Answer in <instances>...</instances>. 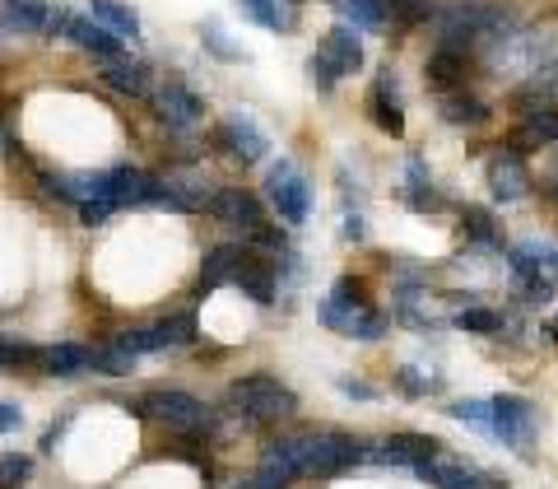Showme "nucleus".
<instances>
[{
	"instance_id": "19",
	"label": "nucleus",
	"mask_w": 558,
	"mask_h": 489,
	"mask_svg": "<svg viewBox=\"0 0 558 489\" xmlns=\"http://www.w3.org/2000/svg\"><path fill=\"white\" fill-rule=\"evenodd\" d=\"M539 145H558V108L526 112L517 121V131L508 135V150H517V154H531Z\"/></svg>"
},
{
	"instance_id": "8",
	"label": "nucleus",
	"mask_w": 558,
	"mask_h": 489,
	"mask_svg": "<svg viewBox=\"0 0 558 489\" xmlns=\"http://www.w3.org/2000/svg\"><path fill=\"white\" fill-rule=\"evenodd\" d=\"M196 341V318L182 312V318H168V322H154V326H135V331H121L112 341L121 355H154V349H168V345H186Z\"/></svg>"
},
{
	"instance_id": "29",
	"label": "nucleus",
	"mask_w": 558,
	"mask_h": 489,
	"mask_svg": "<svg viewBox=\"0 0 558 489\" xmlns=\"http://www.w3.org/2000/svg\"><path fill=\"white\" fill-rule=\"evenodd\" d=\"M242 10H247L260 28H275V33L293 28V20H299V10L284 5V0H242Z\"/></svg>"
},
{
	"instance_id": "22",
	"label": "nucleus",
	"mask_w": 558,
	"mask_h": 489,
	"mask_svg": "<svg viewBox=\"0 0 558 489\" xmlns=\"http://www.w3.org/2000/svg\"><path fill=\"white\" fill-rule=\"evenodd\" d=\"M65 38L75 43L80 51H89V57H98V61H117V57H121V38H112V33L102 28V24H94V20H70Z\"/></svg>"
},
{
	"instance_id": "40",
	"label": "nucleus",
	"mask_w": 558,
	"mask_h": 489,
	"mask_svg": "<svg viewBox=\"0 0 558 489\" xmlns=\"http://www.w3.org/2000/svg\"><path fill=\"white\" fill-rule=\"evenodd\" d=\"M307 80H312V84H317V90H322V94H330V90H336V80H340V75H336V65H330V61L322 57V51H317V57H312V61H307Z\"/></svg>"
},
{
	"instance_id": "1",
	"label": "nucleus",
	"mask_w": 558,
	"mask_h": 489,
	"mask_svg": "<svg viewBox=\"0 0 558 489\" xmlns=\"http://www.w3.org/2000/svg\"><path fill=\"white\" fill-rule=\"evenodd\" d=\"M359 439H349L340 429H307V433H284L266 448L256 470V489H289L299 476H340L344 466L363 462Z\"/></svg>"
},
{
	"instance_id": "37",
	"label": "nucleus",
	"mask_w": 558,
	"mask_h": 489,
	"mask_svg": "<svg viewBox=\"0 0 558 489\" xmlns=\"http://www.w3.org/2000/svg\"><path fill=\"white\" fill-rule=\"evenodd\" d=\"M33 476V457H20V452H0V489H20Z\"/></svg>"
},
{
	"instance_id": "20",
	"label": "nucleus",
	"mask_w": 558,
	"mask_h": 489,
	"mask_svg": "<svg viewBox=\"0 0 558 489\" xmlns=\"http://www.w3.org/2000/svg\"><path fill=\"white\" fill-rule=\"evenodd\" d=\"M322 57L336 65V75H354V70L363 65V43H359V33L349 28V24H336V28L326 33Z\"/></svg>"
},
{
	"instance_id": "7",
	"label": "nucleus",
	"mask_w": 558,
	"mask_h": 489,
	"mask_svg": "<svg viewBox=\"0 0 558 489\" xmlns=\"http://www.w3.org/2000/svg\"><path fill=\"white\" fill-rule=\"evenodd\" d=\"M205 210L219 224H233V229H242V238H247V242H256L260 234L270 229L266 215H260V201L252 196V191H242V187H215V196H209Z\"/></svg>"
},
{
	"instance_id": "12",
	"label": "nucleus",
	"mask_w": 558,
	"mask_h": 489,
	"mask_svg": "<svg viewBox=\"0 0 558 489\" xmlns=\"http://www.w3.org/2000/svg\"><path fill=\"white\" fill-rule=\"evenodd\" d=\"M215 145L229 150L233 159H242V164H260L266 159V150H270V140L260 135V127L247 112H229L223 117V127L215 131Z\"/></svg>"
},
{
	"instance_id": "23",
	"label": "nucleus",
	"mask_w": 558,
	"mask_h": 489,
	"mask_svg": "<svg viewBox=\"0 0 558 489\" xmlns=\"http://www.w3.org/2000/svg\"><path fill=\"white\" fill-rule=\"evenodd\" d=\"M424 75H428V84L438 94H447V90H465V75H470V57H461V51H447V47H438L428 57V65H424Z\"/></svg>"
},
{
	"instance_id": "48",
	"label": "nucleus",
	"mask_w": 558,
	"mask_h": 489,
	"mask_svg": "<svg viewBox=\"0 0 558 489\" xmlns=\"http://www.w3.org/2000/svg\"><path fill=\"white\" fill-rule=\"evenodd\" d=\"M284 5H293V10H299V5H303V0H284Z\"/></svg>"
},
{
	"instance_id": "25",
	"label": "nucleus",
	"mask_w": 558,
	"mask_h": 489,
	"mask_svg": "<svg viewBox=\"0 0 558 489\" xmlns=\"http://www.w3.org/2000/svg\"><path fill=\"white\" fill-rule=\"evenodd\" d=\"M89 20L94 24H102L112 33V38H121V43H135L140 38V20H135V10L131 5H121V0H89Z\"/></svg>"
},
{
	"instance_id": "17",
	"label": "nucleus",
	"mask_w": 558,
	"mask_h": 489,
	"mask_svg": "<svg viewBox=\"0 0 558 489\" xmlns=\"http://www.w3.org/2000/svg\"><path fill=\"white\" fill-rule=\"evenodd\" d=\"M368 112H373V121L387 135H405V112H400V90H396V70L387 65L377 75V84H373V94H368Z\"/></svg>"
},
{
	"instance_id": "15",
	"label": "nucleus",
	"mask_w": 558,
	"mask_h": 489,
	"mask_svg": "<svg viewBox=\"0 0 558 489\" xmlns=\"http://www.w3.org/2000/svg\"><path fill=\"white\" fill-rule=\"evenodd\" d=\"M508 103H512V112H545V108H558V57L549 61V65H539L535 75H526L521 84H512V94H508Z\"/></svg>"
},
{
	"instance_id": "33",
	"label": "nucleus",
	"mask_w": 558,
	"mask_h": 489,
	"mask_svg": "<svg viewBox=\"0 0 558 489\" xmlns=\"http://www.w3.org/2000/svg\"><path fill=\"white\" fill-rule=\"evenodd\" d=\"M340 14H344V24L349 28H377L381 20H387V10H381V0H330Z\"/></svg>"
},
{
	"instance_id": "11",
	"label": "nucleus",
	"mask_w": 558,
	"mask_h": 489,
	"mask_svg": "<svg viewBox=\"0 0 558 489\" xmlns=\"http://www.w3.org/2000/svg\"><path fill=\"white\" fill-rule=\"evenodd\" d=\"M322 322L330 331H344L354 341H377L387 331V318L373 308V303H340V299H326L322 303Z\"/></svg>"
},
{
	"instance_id": "39",
	"label": "nucleus",
	"mask_w": 558,
	"mask_h": 489,
	"mask_svg": "<svg viewBox=\"0 0 558 489\" xmlns=\"http://www.w3.org/2000/svg\"><path fill=\"white\" fill-rule=\"evenodd\" d=\"M131 355H121L117 345H102V349H94V363L89 369H98V373H112V378H121V373H131Z\"/></svg>"
},
{
	"instance_id": "27",
	"label": "nucleus",
	"mask_w": 558,
	"mask_h": 489,
	"mask_svg": "<svg viewBox=\"0 0 558 489\" xmlns=\"http://www.w3.org/2000/svg\"><path fill=\"white\" fill-rule=\"evenodd\" d=\"M94 363V349H84V345H51V349H43V369L51 373V378H75V373H84Z\"/></svg>"
},
{
	"instance_id": "38",
	"label": "nucleus",
	"mask_w": 558,
	"mask_h": 489,
	"mask_svg": "<svg viewBox=\"0 0 558 489\" xmlns=\"http://www.w3.org/2000/svg\"><path fill=\"white\" fill-rule=\"evenodd\" d=\"M381 10H387L391 20H400V24H418V20H428L433 14V0H381Z\"/></svg>"
},
{
	"instance_id": "49",
	"label": "nucleus",
	"mask_w": 558,
	"mask_h": 489,
	"mask_svg": "<svg viewBox=\"0 0 558 489\" xmlns=\"http://www.w3.org/2000/svg\"><path fill=\"white\" fill-rule=\"evenodd\" d=\"M554 331H558V326H554Z\"/></svg>"
},
{
	"instance_id": "2",
	"label": "nucleus",
	"mask_w": 558,
	"mask_h": 489,
	"mask_svg": "<svg viewBox=\"0 0 558 489\" xmlns=\"http://www.w3.org/2000/svg\"><path fill=\"white\" fill-rule=\"evenodd\" d=\"M521 28V14L508 10L502 0H451V5L438 14V33L447 51H461V57H470V51H484L502 43L508 33Z\"/></svg>"
},
{
	"instance_id": "18",
	"label": "nucleus",
	"mask_w": 558,
	"mask_h": 489,
	"mask_svg": "<svg viewBox=\"0 0 558 489\" xmlns=\"http://www.w3.org/2000/svg\"><path fill=\"white\" fill-rule=\"evenodd\" d=\"M233 285L247 294L256 303H275V266L256 252H238V266H233Z\"/></svg>"
},
{
	"instance_id": "46",
	"label": "nucleus",
	"mask_w": 558,
	"mask_h": 489,
	"mask_svg": "<svg viewBox=\"0 0 558 489\" xmlns=\"http://www.w3.org/2000/svg\"><path fill=\"white\" fill-rule=\"evenodd\" d=\"M363 234H368V229H363V215H354V210H349V215H344V238H349V242H363Z\"/></svg>"
},
{
	"instance_id": "21",
	"label": "nucleus",
	"mask_w": 558,
	"mask_h": 489,
	"mask_svg": "<svg viewBox=\"0 0 558 489\" xmlns=\"http://www.w3.org/2000/svg\"><path fill=\"white\" fill-rule=\"evenodd\" d=\"M51 5L47 0H0V28L10 33H47Z\"/></svg>"
},
{
	"instance_id": "36",
	"label": "nucleus",
	"mask_w": 558,
	"mask_h": 489,
	"mask_svg": "<svg viewBox=\"0 0 558 489\" xmlns=\"http://www.w3.org/2000/svg\"><path fill=\"white\" fill-rule=\"evenodd\" d=\"M465 234L475 238V242H484V248H498L494 215H488V210H480V205H465Z\"/></svg>"
},
{
	"instance_id": "42",
	"label": "nucleus",
	"mask_w": 558,
	"mask_h": 489,
	"mask_svg": "<svg viewBox=\"0 0 558 489\" xmlns=\"http://www.w3.org/2000/svg\"><path fill=\"white\" fill-rule=\"evenodd\" d=\"M205 47L215 51L219 61H242V51H238V47H229V43H223V33H219L215 24H205Z\"/></svg>"
},
{
	"instance_id": "3",
	"label": "nucleus",
	"mask_w": 558,
	"mask_h": 489,
	"mask_svg": "<svg viewBox=\"0 0 558 489\" xmlns=\"http://www.w3.org/2000/svg\"><path fill=\"white\" fill-rule=\"evenodd\" d=\"M549 61H554V38H549V33H539V28H526V24L484 51V65L494 70L498 80L502 75H508V80H526V75H535L539 65H549Z\"/></svg>"
},
{
	"instance_id": "32",
	"label": "nucleus",
	"mask_w": 558,
	"mask_h": 489,
	"mask_svg": "<svg viewBox=\"0 0 558 489\" xmlns=\"http://www.w3.org/2000/svg\"><path fill=\"white\" fill-rule=\"evenodd\" d=\"M0 369H43V349L20 336H0Z\"/></svg>"
},
{
	"instance_id": "26",
	"label": "nucleus",
	"mask_w": 558,
	"mask_h": 489,
	"mask_svg": "<svg viewBox=\"0 0 558 489\" xmlns=\"http://www.w3.org/2000/svg\"><path fill=\"white\" fill-rule=\"evenodd\" d=\"M438 112H442L447 127H480V121L488 117L484 98H475L470 90H447V94H438Z\"/></svg>"
},
{
	"instance_id": "9",
	"label": "nucleus",
	"mask_w": 558,
	"mask_h": 489,
	"mask_svg": "<svg viewBox=\"0 0 558 489\" xmlns=\"http://www.w3.org/2000/svg\"><path fill=\"white\" fill-rule=\"evenodd\" d=\"M149 98H154V112H159V121L168 131H191V127H201V117H205V103L172 75L154 84Z\"/></svg>"
},
{
	"instance_id": "10",
	"label": "nucleus",
	"mask_w": 558,
	"mask_h": 489,
	"mask_svg": "<svg viewBox=\"0 0 558 489\" xmlns=\"http://www.w3.org/2000/svg\"><path fill=\"white\" fill-rule=\"evenodd\" d=\"M414 476L428 480V485H438V489H502L498 476H488V470L470 466L461 457H433L424 466H414Z\"/></svg>"
},
{
	"instance_id": "44",
	"label": "nucleus",
	"mask_w": 558,
	"mask_h": 489,
	"mask_svg": "<svg viewBox=\"0 0 558 489\" xmlns=\"http://www.w3.org/2000/svg\"><path fill=\"white\" fill-rule=\"evenodd\" d=\"M108 215H112V205H102V201H84V205H80V219L89 224V229H98V224L108 219Z\"/></svg>"
},
{
	"instance_id": "35",
	"label": "nucleus",
	"mask_w": 558,
	"mask_h": 489,
	"mask_svg": "<svg viewBox=\"0 0 558 489\" xmlns=\"http://www.w3.org/2000/svg\"><path fill=\"white\" fill-rule=\"evenodd\" d=\"M457 326L461 331H480V336H494V331H502V312H494V308H461Z\"/></svg>"
},
{
	"instance_id": "13",
	"label": "nucleus",
	"mask_w": 558,
	"mask_h": 489,
	"mask_svg": "<svg viewBox=\"0 0 558 489\" xmlns=\"http://www.w3.org/2000/svg\"><path fill=\"white\" fill-rule=\"evenodd\" d=\"M363 457H373V462H387V466H424L433 457H442V443L433 439V433H391L387 443H377L368 448Z\"/></svg>"
},
{
	"instance_id": "47",
	"label": "nucleus",
	"mask_w": 558,
	"mask_h": 489,
	"mask_svg": "<svg viewBox=\"0 0 558 489\" xmlns=\"http://www.w3.org/2000/svg\"><path fill=\"white\" fill-rule=\"evenodd\" d=\"M549 196L558 201V159H554V168H549Z\"/></svg>"
},
{
	"instance_id": "41",
	"label": "nucleus",
	"mask_w": 558,
	"mask_h": 489,
	"mask_svg": "<svg viewBox=\"0 0 558 489\" xmlns=\"http://www.w3.org/2000/svg\"><path fill=\"white\" fill-rule=\"evenodd\" d=\"M396 382H400V392H405V396H428L433 387H438V382L424 378L418 369H400V373H396Z\"/></svg>"
},
{
	"instance_id": "24",
	"label": "nucleus",
	"mask_w": 558,
	"mask_h": 489,
	"mask_svg": "<svg viewBox=\"0 0 558 489\" xmlns=\"http://www.w3.org/2000/svg\"><path fill=\"white\" fill-rule=\"evenodd\" d=\"M102 84H108V90H117V94L140 98V94H149V65H145V61H131L126 51H121L117 61L102 65Z\"/></svg>"
},
{
	"instance_id": "31",
	"label": "nucleus",
	"mask_w": 558,
	"mask_h": 489,
	"mask_svg": "<svg viewBox=\"0 0 558 489\" xmlns=\"http://www.w3.org/2000/svg\"><path fill=\"white\" fill-rule=\"evenodd\" d=\"M512 289H517V299L531 308H545L554 299V279L545 271H512Z\"/></svg>"
},
{
	"instance_id": "45",
	"label": "nucleus",
	"mask_w": 558,
	"mask_h": 489,
	"mask_svg": "<svg viewBox=\"0 0 558 489\" xmlns=\"http://www.w3.org/2000/svg\"><path fill=\"white\" fill-rule=\"evenodd\" d=\"M340 392H344V396H359V401H373V396H377L368 382H359V378H340Z\"/></svg>"
},
{
	"instance_id": "5",
	"label": "nucleus",
	"mask_w": 558,
	"mask_h": 489,
	"mask_svg": "<svg viewBox=\"0 0 558 489\" xmlns=\"http://www.w3.org/2000/svg\"><path fill=\"white\" fill-rule=\"evenodd\" d=\"M266 196H270V205L279 210V219H284L289 229H299V224L307 219V210H312V187H307L303 168L293 159H279L266 172Z\"/></svg>"
},
{
	"instance_id": "30",
	"label": "nucleus",
	"mask_w": 558,
	"mask_h": 489,
	"mask_svg": "<svg viewBox=\"0 0 558 489\" xmlns=\"http://www.w3.org/2000/svg\"><path fill=\"white\" fill-rule=\"evenodd\" d=\"M405 201H410V210H438L442 205L438 191H433V178L424 172V164H418V159L405 164Z\"/></svg>"
},
{
	"instance_id": "14",
	"label": "nucleus",
	"mask_w": 558,
	"mask_h": 489,
	"mask_svg": "<svg viewBox=\"0 0 558 489\" xmlns=\"http://www.w3.org/2000/svg\"><path fill=\"white\" fill-rule=\"evenodd\" d=\"M531 168L521 159L517 150H498L494 159H488V191H494V201H526L531 196Z\"/></svg>"
},
{
	"instance_id": "43",
	"label": "nucleus",
	"mask_w": 558,
	"mask_h": 489,
	"mask_svg": "<svg viewBox=\"0 0 558 489\" xmlns=\"http://www.w3.org/2000/svg\"><path fill=\"white\" fill-rule=\"evenodd\" d=\"M20 429H24V410L0 401V433H20Z\"/></svg>"
},
{
	"instance_id": "16",
	"label": "nucleus",
	"mask_w": 558,
	"mask_h": 489,
	"mask_svg": "<svg viewBox=\"0 0 558 489\" xmlns=\"http://www.w3.org/2000/svg\"><path fill=\"white\" fill-rule=\"evenodd\" d=\"M494 439H502L508 448H526L531 443V429H535V410L531 401L521 396H494Z\"/></svg>"
},
{
	"instance_id": "28",
	"label": "nucleus",
	"mask_w": 558,
	"mask_h": 489,
	"mask_svg": "<svg viewBox=\"0 0 558 489\" xmlns=\"http://www.w3.org/2000/svg\"><path fill=\"white\" fill-rule=\"evenodd\" d=\"M238 252H242V248H233V242H219V248H209V252H205L201 294L219 289V285H229V279H233V266H238Z\"/></svg>"
},
{
	"instance_id": "6",
	"label": "nucleus",
	"mask_w": 558,
	"mask_h": 489,
	"mask_svg": "<svg viewBox=\"0 0 558 489\" xmlns=\"http://www.w3.org/2000/svg\"><path fill=\"white\" fill-rule=\"evenodd\" d=\"M135 415L159 419V425H168L172 433H201V429H209V410L191 392H149L135 406Z\"/></svg>"
},
{
	"instance_id": "34",
	"label": "nucleus",
	"mask_w": 558,
	"mask_h": 489,
	"mask_svg": "<svg viewBox=\"0 0 558 489\" xmlns=\"http://www.w3.org/2000/svg\"><path fill=\"white\" fill-rule=\"evenodd\" d=\"M451 415H457L461 425H470L475 433H488V439H494V406H488V401H457Z\"/></svg>"
},
{
	"instance_id": "4",
	"label": "nucleus",
	"mask_w": 558,
	"mask_h": 489,
	"mask_svg": "<svg viewBox=\"0 0 558 489\" xmlns=\"http://www.w3.org/2000/svg\"><path fill=\"white\" fill-rule=\"evenodd\" d=\"M229 406L242 419H252V425H270V419L299 415V396L270 373H252V378H238L229 387Z\"/></svg>"
}]
</instances>
